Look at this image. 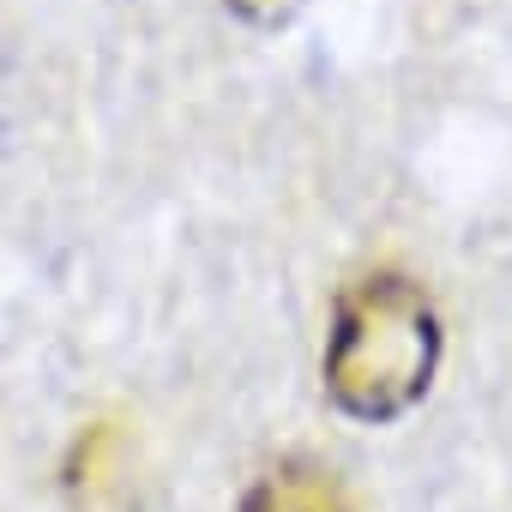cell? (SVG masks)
Masks as SVG:
<instances>
[{
	"label": "cell",
	"instance_id": "cell-1",
	"mask_svg": "<svg viewBox=\"0 0 512 512\" xmlns=\"http://www.w3.org/2000/svg\"><path fill=\"white\" fill-rule=\"evenodd\" d=\"M440 368V314L404 272L356 278L326 332V398L356 422H398L416 410Z\"/></svg>",
	"mask_w": 512,
	"mask_h": 512
},
{
	"label": "cell",
	"instance_id": "cell-3",
	"mask_svg": "<svg viewBox=\"0 0 512 512\" xmlns=\"http://www.w3.org/2000/svg\"><path fill=\"white\" fill-rule=\"evenodd\" d=\"M302 7H308V0H229V13H235V19H247V25H260V31L290 25Z\"/></svg>",
	"mask_w": 512,
	"mask_h": 512
},
{
	"label": "cell",
	"instance_id": "cell-2",
	"mask_svg": "<svg viewBox=\"0 0 512 512\" xmlns=\"http://www.w3.org/2000/svg\"><path fill=\"white\" fill-rule=\"evenodd\" d=\"M241 512H350V494L320 458H284L241 494Z\"/></svg>",
	"mask_w": 512,
	"mask_h": 512
}]
</instances>
